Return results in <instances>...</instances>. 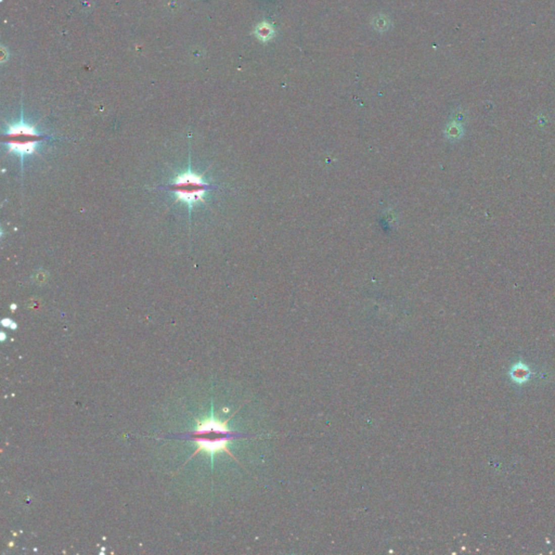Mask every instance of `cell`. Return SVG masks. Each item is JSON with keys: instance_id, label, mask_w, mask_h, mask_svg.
Masks as SVG:
<instances>
[{"instance_id": "52a82bcc", "label": "cell", "mask_w": 555, "mask_h": 555, "mask_svg": "<svg viewBox=\"0 0 555 555\" xmlns=\"http://www.w3.org/2000/svg\"><path fill=\"white\" fill-rule=\"evenodd\" d=\"M2 325H3L4 327H6V328H11V329H13V330H14V329H17V327H18L16 322H13L11 319H8V318L3 319Z\"/></svg>"}, {"instance_id": "277c9868", "label": "cell", "mask_w": 555, "mask_h": 555, "mask_svg": "<svg viewBox=\"0 0 555 555\" xmlns=\"http://www.w3.org/2000/svg\"><path fill=\"white\" fill-rule=\"evenodd\" d=\"M211 432L220 433V434H228V435L232 434V432L229 430V427L227 425V421L226 422H220L219 420H217L214 417L213 412H212L211 417H208L207 419H205L204 421L199 422V424L197 426V430H196V432H194V435H202V434L211 433Z\"/></svg>"}, {"instance_id": "6da1fadb", "label": "cell", "mask_w": 555, "mask_h": 555, "mask_svg": "<svg viewBox=\"0 0 555 555\" xmlns=\"http://www.w3.org/2000/svg\"><path fill=\"white\" fill-rule=\"evenodd\" d=\"M52 137L54 136H46V134L40 133L37 130L36 125L25 122L23 111H22L19 122L7 125L6 131L3 134V142L7 147L8 153H13L20 157L22 168H23L25 157L36 153L40 144Z\"/></svg>"}, {"instance_id": "5b68a950", "label": "cell", "mask_w": 555, "mask_h": 555, "mask_svg": "<svg viewBox=\"0 0 555 555\" xmlns=\"http://www.w3.org/2000/svg\"><path fill=\"white\" fill-rule=\"evenodd\" d=\"M532 374H534V372H532L530 370V367L523 361H519L515 364H513L508 371V376L511 378V380L514 382V383L520 384V385L527 383Z\"/></svg>"}, {"instance_id": "ba28073f", "label": "cell", "mask_w": 555, "mask_h": 555, "mask_svg": "<svg viewBox=\"0 0 555 555\" xmlns=\"http://www.w3.org/2000/svg\"><path fill=\"white\" fill-rule=\"evenodd\" d=\"M5 339H6L5 333H2V341H5Z\"/></svg>"}, {"instance_id": "7a4b0ae2", "label": "cell", "mask_w": 555, "mask_h": 555, "mask_svg": "<svg viewBox=\"0 0 555 555\" xmlns=\"http://www.w3.org/2000/svg\"><path fill=\"white\" fill-rule=\"evenodd\" d=\"M212 186L204 179L203 174H198L190 167L186 171L179 172L178 175L167 184L165 188L169 190L175 196L174 203L181 202L188 206L191 219V212L197 204H205V194L212 188Z\"/></svg>"}, {"instance_id": "9c48e42d", "label": "cell", "mask_w": 555, "mask_h": 555, "mask_svg": "<svg viewBox=\"0 0 555 555\" xmlns=\"http://www.w3.org/2000/svg\"><path fill=\"white\" fill-rule=\"evenodd\" d=\"M11 307H12V309H13V310H14V309H16V307H17V306H16V305H12V306H11Z\"/></svg>"}, {"instance_id": "3957f363", "label": "cell", "mask_w": 555, "mask_h": 555, "mask_svg": "<svg viewBox=\"0 0 555 555\" xmlns=\"http://www.w3.org/2000/svg\"><path fill=\"white\" fill-rule=\"evenodd\" d=\"M231 438L232 436H226L223 438H215V439L198 438L197 439L198 449L196 452H205L206 454L211 456V459H213L215 453L222 452V451L230 453L228 445Z\"/></svg>"}, {"instance_id": "8992f818", "label": "cell", "mask_w": 555, "mask_h": 555, "mask_svg": "<svg viewBox=\"0 0 555 555\" xmlns=\"http://www.w3.org/2000/svg\"><path fill=\"white\" fill-rule=\"evenodd\" d=\"M258 36L261 37L262 39L266 40L269 38L270 34H271V28H270L268 25H264V26H259L258 28Z\"/></svg>"}]
</instances>
